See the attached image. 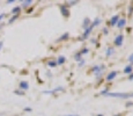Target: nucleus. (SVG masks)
<instances>
[{"instance_id": "32", "label": "nucleus", "mask_w": 133, "mask_h": 116, "mask_svg": "<svg viewBox=\"0 0 133 116\" xmlns=\"http://www.w3.org/2000/svg\"><path fill=\"white\" fill-rule=\"evenodd\" d=\"M91 43H93V44H96V40H91Z\"/></svg>"}, {"instance_id": "26", "label": "nucleus", "mask_w": 133, "mask_h": 116, "mask_svg": "<svg viewBox=\"0 0 133 116\" xmlns=\"http://www.w3.org/2000/svg\"><path fill=\"white\" fill-rule=\"evenodd\" d=\"M129 80H133V72H132V73L131 74H129Z\"/></svg>"}, {"instance_id": "28", "label": "nucleus", "mask_w": 133, "mask_h": 116, "mask_svg": "<svg viewBox=\"0 0 133 116\" xmlns=\"http://www.w3.org/2000/svg\"><path fill=\"white\" fill-rule=\"evenodd\" d=\"M131 106H133V102H127L126 103V107H131Z\"/></svg>"}, {"instance_id": "30", "label": "nucleus", "mask_w": 133, "mask_h": 116, "mask_svg": "<svg viewBox=\"0 0 133 116\" xmlns=\"http://www.w3.org/2000/svg\"><path fill=\"white\" fill-rule=\"evenodd\" d=\"M13 2H15V0H8V1H7V4H13Z\"/></svg>"}, {"instance_id": "29", "label": "nucleus", "mask_w": 133, "mask_h": 116, "mask_svg": "<svg viewBox=\"0 0 133 116\" xmlns=\"http://www.w3.org/2000/svg\"><path fill=\"white\" fill-rule=\"evenodd\" d=\"M24 112H31V108H24Z\"/></svg>"}, {"instance_id": "34", "label": "nucleus", "mask_w": 133, "mask_h": 116, "mask_svg": "<svg viewBox=\"0 0 133 116\" xmlns=\"http://www.w3.org/2000/svg\"><path fill=\"white\" fill-rule=\"evenodd\" d=\"M64 116H80V115H64Z\"/></svg>"}, {"instance_id": "35", "label": "nucleus", "mask_w": 133, "mask_h": 116, "mask_svg": "<svg viewBox=\"0 0 133 116\" xmlns=\"http://www.w3.org/2000/svg\"><path fill=\"white\" fill-rule=\"evenodd\" d=\"M97 116H104V115H102V114H98V115H97Z\"/></svg>"}, {"instance_id": "19", "label": "nucleus", "mask_w": 133, "mask_h": 116, "mask_svg": "<svg viewBox=\"0 0 133 116\" xmlns=\"http://www.w3.org/2000/svg\"><path fill=\"white\" fill-rule=\"evenodd\" d=\"M48 65L50 66V68H55V66L57 65V62H56V60H49L48 62Z\"/></svg>"}, {"instance_id": "8", "label": "nucleus", "mask_w": 133, "mask_h": 116, "mask_svg": "<svg viewBox=\"0 0 133 116\" xmlns=\"http://www.w3.org/2000/svg\"><path fill=\"white\" fill-rule=\"evenodd\" d=\"M20 89H21V91H27L28 88H29V84H28V81H21L20 82Z\"/></svg>"}, {"instance_id": "17", "label": "nucleus", "mask_w": 133, "mask_h": 116, "mask_svg": "<svg viewBox=\"0 0 133 116\" xmlns=\"http://www.w3.org/2000/svg\"><path fill=\"white\" fill-rule=\"evenodd\" d=\"M20 11H21V7H14V8L12 9V13H13L14 15H19Z\"/></svg>"}, {"instance_id": "7", "label": "nucleus", "mask_w": 133, "mask_h": 116, "mask_svg": "<svg viewBox=\"0 0 133 116\" xmlns=\"http://www.w3.org/2000/svg\"><path fill=\"white\" fill-rule=\"evenodd\" d=\"M118 20H119V15H118V14H117V15H114V16L110 19V26H111V27L116 26L117 22H118Z\"/></svg>"}, {"instance_id": "3", "label": "nucleus", "mask_w": 133, "mask_h": 116, "mask_svg": "<svg viewBox=\"0 0 133 116\" xmlns=\"http://www.w3.org/2000/svg\"><path fill=\"white\" fill-rule=\"evenodd\" d=\"M123 42H124V35H122V34L117 35L116 38H115V45L122 46L123 45Z\"/></svg>"}, {"instance_id": "1", "label": "nucleus", "mask_w": 133, "mask_h": 116, "mask_svg": "<svg viewBox=\"0 0 133 116\" xmlns=\"http://www.w3.org/2000/svg\"><path fill=\"white\" fill-rule=\"evenodd\" d=\"M107 97L110 96V97H119V99H130V97H133V92L131 93H109L107 92L105 94Z\"/></svg>"}, {"instance_id": "5", "label": "nucleus", "mask_w": 133, "mask_h": 116, "mask_svg": "<svg viewBox=\"0 0 133 116\" xmlns=\"http://www.w3.org/2000/svg\"><path fill=\"white\" fill-rule=\"evenodd\" d=\"M117 74H118V72H117V71H111L110 73H108V76H107L105 80H107V81H112V80H114V79L117 77Z\"/></svg>"}, {"instance_id": "20", "label": "nucleus", "mask_w": 133, "mask_h": 116, "mask_svg": "<svg viewBox=\"0 0 133 116\" xmlns=\"http://www.w3.org/2000/svg\"><path fill=\"white\" fill-rule=\"evenodd\" d=\"M79 52H80V53H81V56H82V55H86V53H88V52H89V50H88L87 48H83L82 50L79 51Z\"/></svg>"}, {"instance_id": "21", "label": "nucleus", "mask_w": 133, "mask_h": 116, "mask_svg": "<svg viewBox=\"0 0 133 116\" xmlns=\"http://www.w3.org/2000/svg\"><path fill=\"white\" fill-rule=\"evenodd\" d=\"M17 17H19V15H14V16H12L11 19H9V21H8V23H13L15 21V20L17 19Z\"/></svg>"}, {"instance_id": "24", "label": "nucleus", "mask_w": 133, "mask_h": 116, "mask_svg": "<svg viewBox=\"0 0 133 116\" xmlns=\"http://www.w3.org/2000/svg\"><path fill=\"white\" fill-rule=\"evenodd\" d=\"M85 63H86V62H85V59H81V62H79V64H78V65L81 68V66H83V65H85Z\"/></svg>"}, {"instance_id": "9", "label": "nucleus", "mask_w": 133, "mask_h": 116, "mask_svg": "<svg viewBox=\"0 0 133 116\" xmlns=\"http://www.w3.org/2000/svg\"><path fill=\"white\" fill-rule=\"evenodd\" d=\"M90 23H91L90 19H89V17H85V19H83V23H82V28L86 30L87 28H89V26H90Z\"/></svg>"}, {"instance_id": "11", "label": "nucleus", "mask_w": 133, "mask_h": 116, "mask_svg": "<svg viewBox=\"0 0 133 116\" xmlns=\"http://www.w3.org/2000/svg\"><path fill=\"white\" fill-rule=\"evenodd\" d=\"M91 30H93V28L89 26V28H87V29L85 30V33H83V35H82V37L81 38H88L89 35H90V33H91Z\"/></svg>"}, {"instance_id": "14", "label": "nucleus", "mask_w": 133, "mask_h": 116, "mask_svg": "<svg viewBox=\"0 0 133 116\" xmlns=\"http://www.w3.org/2000/svg\"><path fill=\"white\" fill-rule=\"evenodd\" d=\"M114 52H115L114 48H108V49H107V52H105L107 57H110V56H112V55H114Z\"/></svg>"}, {"instance_id": "13", "label": "nucleus", "mask_w": 133, "mask_h": 116, "mask_svg": "<svg viewBox=\"0 0 133 116\" xmlns=\"http://www.w3.org/2000/svg\"><path fill=\"white\" fill-rule=\"evenodd\" d=\"M21 4H22V7H24V8H27V7H29L30 5L32 4V1H31V0H25V1H22Z\"/></svg>"}, {"instance_id": "10", "label": "nucleus", "mask_w": 133, "mask_h": 116, "mask_svg": "<svg viewBox=\"0 0 133 116\" xmlns=\"http://www.w3.org/2000/svg\"><path fill=\"white\" fill-rule=\"evenodd\" d=\"M125 25H126V20L125 19H119L118 22H117V27L119 28V29H122V28L125 27Z\"/></svg>"}, {"instance_id": "27", "label": "nucleus", "mask_w": 133, "mask_h": 116, "mask_svg": "<svg viewBox=\"0 0 133 116\" xmlns=\"http://www.w3.org/2000/svg\"><path fill=\"white\" fill-rule=\"evenodd\" d=\"M103 34H108V28H103Z\"/></svg>"}, {"instance_id": "31", "label": "nucleus", "mask_w": 133, "mask_h": 116, "mask_svg": "<svg viewBox=\"0 0 133 116\" xmlns=\"http://www.w3.org/2000/svg\"><path fill=\"white\" fill-rule=\"evenodd\" d=\"M4 17H5V14H0V20L4 19Z\"/></svg>"}, {"instance_id": "2", "label": "nucleus", "mask_w": 133, "mask_h": 116, "mask_svg": "<svg viewBox=\"0 0 133 116\" xmlns=\"http://www.w3.org/2000/svg\"><path fill=\"white\" fill-rule=\"evenodd\" d=\"M104 65H99V66H94L93 69H91V72H93L94 74H95V77L97 79H99L101 78V76H102V73H103V71H104Z\"/></svg>"}, {"instance_id": "15", "label": "nucleus", "mask_w": 133, "mask_h": 116, "mask_svg": "<svg viewBox=\"0 0 133 116\" xmlns=\"http://www.w3.org/2000/svg\"><path fill=\"white\" fill-rule=\"evenodd\" d=\"M65 60H66V58L64 57V56H59V57H58V60H57V65H58V64H59V65L64 64V63H65Z\"/></svg>"}, {"instance_id": "22", "label": "nucleus", "mask_w": 133, "mask_h": 116, "mask_svg": "<svg viewBox=\"0 0 133 116\" xmlns=\"http://www.w3.org/2000/svg\"><path fill=\"white\" fill-rule=\"evenodd\" d=\"M76 4H78V1H76V0H75V1H68L66 6H74V5H76Z\"/></svg>"}, {"instance_id": "25", "label": "nucleus", "mask_w": 133, "mask_h": 116, "mask_svg": "<svg viewBox=\"0 0 133 116\" xmlns=\"http://www.w3.org/2000/svg\"><path fill=\"white\" fill-rule=\"evenodd\" d=\"M129 62H130V63H133V53L129 57Z\"/></svg>"}, {"instance_id": "23", "label": "nucleus", "mask_w": 133, "mask_h": 116, "mask_svg": "<svg viewBox=\"0 0 133 116\" xmlns=\"http://www.w3.org/2000/svg\"><path fill=\"white\" fill-rule=\"evenodd\" d=\"M15 94H17V95H23L24 94V92L23 91H21V89H17V91H14Z\"/></svg>"}, {"instance_id": "16", "label": "nucleus", "mask_w": 133, "mask_h": 116, "mask_svg": "<svg viewBox=\"0 0 133 116\" xmlns=\"http://www.w3.org/2000/svg\"><path fill=\"white\" fill-rule=\"evenodd\" d=\"M68 37H70V34H68V33H65V34H64L63 36H60V37L58 38V42H59V41H65V40H67Z\"/></svg>"}, {"instance_id": "18", "label": "nucleus", "mask_w": 133, "mask_h": 116, "mask_svg": "<svg viewBox=\"0 0 133 116\" xmlns=\"http://www.w3.org/2000/svg\"><path fill=\"white\" fill-rule=\"evenodd\" d=\"M81 57H82V56H81V53H80V52H76L75 55H74V59H75L76 62H80L81 59H82Z\"/></svg>"}, {"instance_id": "6", "label": "nucleus", "mask_w": 133, "mask_h": 116, "mask_svg": "<svg viewBox=\"0 0 133 116\" xmlns=\"http://www.w3.org/2000/svg\"><path fill=\"white\" fill-rule=\"evenodd\" d=\"M64 91V88L63 87H56L55 89H51V91H44L45 94H56V93H58V92H63Z\"/></svg>"}, {"instance_id": "33", "label": "nucleus", "mask_w": 133, "mask_h": 116, "mask_svg": "<svg viewBox=\"0 0 133 116\" xmlns=\"http://www.w3.org/2000/svg\"><path fill=\"white\" fill-rule=\"evenodd\" d=\"M2 44H4V43H2V42H1V41H0V49H1V48H2Z\"/></svg>"}, {"instance_id": "12", "label": "nucleus", "mask_w": 133, "mask_h": 116, "mask_svg": "<svg viewBox=\"0 0 133 116\" xmlns=\"http://www.w3.org/2000/svg\"><path fill=\"white\" fill-rule=\"evenodd\" d=\"M123 72H124L125 74H131L132 72H133V68H132V65H127V66H125V69L123 70Z\"/></svg>"}, {"instance_id": "4", "label": "nucleus", "mask_w": 133, "mask_h": 116, "mask_svg": "<svg viewBox=\"0 0 133 116\" xmlns=\"http://www.w3.org/2000/svg\"><path fill=\"white\" fill-rule=\"evenodd\" d=\"M60 12L65 17L70 16V11H68V7L66 5H60Z\"/></svg>"}]
</instances>
